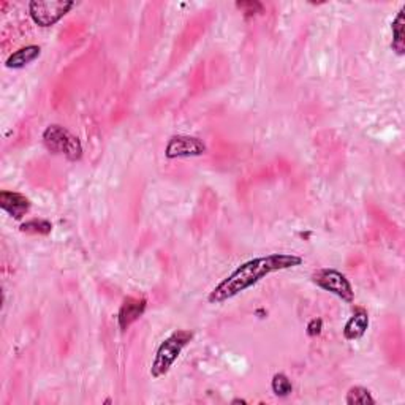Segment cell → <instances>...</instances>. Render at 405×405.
<instances>
[{
    "label": "cell",
    "mask_w": 405,
    "mask_h": 405,
    "mask_svg": "<svg viewBox=\"0 0 405 405\" xmlns=\"http://www.w3.org/2000/svg\"><path fill=\"white\" fill-rule=\"evenodd\" d=\"M147 309V301L145 297H135V296H127L124 297V301L119 307L117 312V325L121 327V331H127L130 326H132L135 321H138L142 314L146 312Z\"/></svg>",
    "instance_id": "52a82bcc"
},
{
    "label": "cell",
    "mask_w": 405,
    "mask_h": 405,
    "mask_svg": "<svg viewBox=\"0 0 405 405\" xmlns=\"http://www.w3.org/2000/svg\"><path fill=\"white\" fill-rule=\"evenodd\" d=\"M0 207L15 220H21L31 209V200L22 193L2 190L0 192Z\"/></svg>",
    "instance_id": "ba28073f"
},
{
    "label": "cell",
    "mask_w": 405,
    "mask_h": 405,
    "mask_svg": "<svg viewBox=\"0 0 405 405\" xmlns=\"http://www.w3.org/2000/svg\"><path fill=\"white\" fill-rule=\"evenodd\" d=\"M271 390L277 397H287L293 392V385H291L287 375L279 372L271 380Z\"/></svg>",
    "instance_id": "5bb4252c"
},
{
    "label": "cell",
    "mask_w": 405,
    "mask_h": 405,
    "mask_svg": "<svg viewBox=\"0 0 405 405\" xmlns=\"http://www.w3.org/2000/svg\"><path fill=\"white\" fill-rule=\"evenodd\" d=\"M75 5L71 0H32L29 3V15L37 26L52 27L67 16Z\"/></svg>",
    "instance_id": "277c9868"
},
{
    "label": "cell",
    "mask_w": 405,
    "mask_h": 405,
    "mask_svg": "<svg viewBox=\"0 0 405 405\" xmlns=\"http://www.w3.org/2000/svg\"><path fill=\"white\" fill-rule=\"evenodd\" d=\"M231 404H247V401H244V399H233Z\"/></svg>",
    "instance_id": "e0dca14e"
},
{
    "label": "cell",
    "mask_w": 405,
    "mask_h": 405,
    "mask_svg": "<svg viewBox=\"0 0 405 405\" xmlns=\"http://www.w3.org/2000/svg\"><path fill=\"white\" fill-rule=\"evenodd\" d=\"M369 327V314L366 312V309L356 307L353 315H351L350 320L344 326V337L347 341H358L362 336L366 334Z\"/></svg>",
    "instance_id": "9c48e42d"
},
{
    "label": "cell",
    "mask_w": 405,
    "mask_h": 405,
    "mask_svg": "<svg viewBox=\"0 0 405 405\" xmlns=\"http://www.w3.org/2000/svg\"><path fill=\"white\" fill-rule=\"evenodd\" d=\"M193 339V332L187 330H177L170 334L165 341L159 345L151 364L152 378H162L170 372V369L179 358L182 350L187 347Z\"/></svg>",
    "instance_id": "7a4b0ae2"
},
{
    "label": "cell",
    "mask_w": 405,
    "mask_h": 405,
    "mask_svg": "<svg viewBox=\"0 0 405 405\" xmlns=\"http://www.w3.org/2000/svg\"><path fill=\"white\" fill-rule=\"evenodd\" d=\"M312 282L317 285V287L330 291V293L336 295L337 297H341V300L347 304H351L355 301L353 287H351L347 276L341 271L323 267V270H318L312 274Z\"/></svg>",
    "instance_id": "5b68a950"
},
{
    "label": "cell",
    "mask_w": 405,
    "mask_h": 405,
    "mask_svg": "<svg viewBox=\"0 0 405 405\" xmlns=\"http://www.w3.org/2000/svg\"><path fill=\"white\" fill-rule=\"evenodd\" d=\"M345 402L348 405H374L375 399L372 397L371 391L364 386H351L345 397Z\"/></svg>",
    "instance_id": "7c38bea8"
},
{
    "label": "cell",
    "mask_w": 405,
    "mask_h": 405,
    "mask_svg": "<svg viewBox=\"0 0 405 405\" xmlns=\"http://www.w3.org/2000/svg\"><path fill=\"white\" fill-rule=\"evenodd\" d=\"M45 147L54 156H62L68 162H78L82 157V145L78 136L67 130L62 125H47L41 135Z\"/></svg>",
    "instance_id": "3957f363"
},
{
    "label": "cell",
    "mask_w": 405,
    "mask_h": 405,
    "mask_svg": "<svg viewBox=\"0 0 405 405\" xmlns=\"http://www.w3.org/2000/svg\"><path fill=\"white\" fill-rule=\"evenodd\" d=\"M20 230L22 231V233H27V235L47 236L52 231V223L47 222V220L32 219V220H27V222L21 223Z\"/></svg>",
    "instance_id": "4fadbf2b"
},
{
    "label": "cell",
    "mask_w": 405,
    "mask_h": 405,
    "mask_svg": "<svg viewBox=\"0 0 405 405\" xmlns=\"http://www.w3.org/2000/svg\"><path fill=\"white\" fill-rule=\"evenodd\" d=\"M321 330H323V320H321V318H314V320L309 321V325H307V334L309 336H311V337L320 336Z\"/></svg>",
    "instance_id": "2e32d148"
},
{
    "label": "cell",
    "mask_w": 405,
    "mask_h": 405,
    "mask_svg": "<svg viewBox=\"0 0 405 405\" xmlns=\"http://www.w3.org/2000/svg\"><path fill=\"white\" fill-rule=\"evenodd\" d=\"M302 261L304 260L295 253H271L267 257L249 260L241 266H237L228 277L223 279L211 291L207 301L211 304H222L242 293V291L252 288L253 285H257L261 279L270 276V274L301 266Z\"/></svg>",
    "instance_id": "6da1fadb"
},
{
    "label": "cell",
    "mask_w": 405,
    "mask_h": 405,
    "mask_svg": "<svg viewBox=\"0 0 405 405\" xmlns=\"http://www.w3.org/2000/svg\"><path fill=\"white\" fill-rule=\"evenodd\" d=\"M236 8L246 17H253L263 13L265 5L258 0H241V2H236Z\"/></svg>",
    "instance_id": "9a60e30c"
},
{
    "label": "cell",
    "mask_w": 405,
    "mask_h": 405,
    "mask_svg": "<svg viewBox=\"0 0 405 405\" xmlns=\"http://www.w3.org/2000/svg\"><path fill=\"white\" fill-rule=\"evenodd\" d=\"M207 147L205 141L198 136L190 135H175L168 140V145L165 147L166 159H190L205 156Z\"/></svg>",
    "instance_id": "8992f818"
},
{
    "label": "cell",
    "mask_w": 405,
    "mask_h": 405,
    "mask_svg": "<svg viewBox=\"0 0 405 405\" xmlns=\"http://www.w3.org/2000/svg\"><path fill=\"white\" fill-rule=\"evenodd\" d=\"M41 54V47L37 45H29L20 47L13 54H10L7 61H5V67L11 70H21L32 64L35 59H38Z\"/></svg>",
    "instance_id": "30bf717a"
},
{
    "label": "cell",
    "mask_w": 405,
    "mask_h": 405,
    "mask_svg": "<svg viewBox=\"0 0 405 405\" xmlns=\"http://www.w3.org/2000/svg\"><path fill=\"white\" fill-rule=\"evenodd\" d=\"M405 7L397 11V15L395 20H392L391 24V31H392V43L391 47L392 51L396 52L397 56H404L405 54V34H404V27H405Z\"/></svg>",
    "instance_id": "8fae6325"
}]
</instances>
